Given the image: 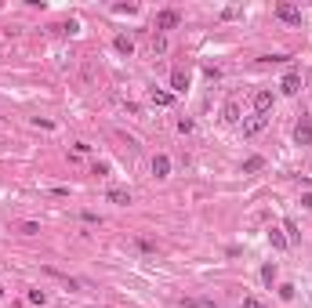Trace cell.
<instances>
[{
	"instance_id": "cell-16",
	"label": "cell",
	"mask_w": 312,
	"mask_h": 308,
	"mask_svg": "<svg viewBox=\"0 0 312 308\" xmlns=\"http://www.w3.org/2000/svg\"><path fill=\"white\" fill-rule=\"evenodd\" d=\"M261 66H283V62H290L287 55H265V58H258Z\"/></svg>"
},
{
	"instance_id": "cell-9",
	"label": "cell",
	"mask_w": 312,
	"mask_h": 308,
	"mask_svg": "<svg viewBox=\"0 0 312 308\" xmlns=\"http://www.w3.org/2000/svg\"><path fill=\"white\" fill-rule=\"evenodd\" d=\"M105 199H109V203L127 207V203H131V192H127V189H109V192H105Z\"/></svg>"
},
{
	"instance_id": "cell-24",
	"label": "cell",
	"mask_w": 312,
	"mask_h": 308,
	"mask_svg": "<svg viewBox=\"0 0 312 308\" xmlns=\"http://www.w3.org/2000/svg\"><path fill=\"white\" fill-rule=\"evenodd\" d=\"M22 232H26V236H33V232H40V225H37V221H26V225H22Z\"/></svg>"
},
{
	"instance_id": "cell-8",
	"label": "cell",
	"mask_w": 312,
	"mask_h": 308,
	"mask_svg": "<svg viewBox=\"0 0 312 308\" xmlns=\"http://www.w3.org/2000/svg\"><path fill=\"white\" fill-rule=\"evenodd\" d=\"M152 174L156 178H167L171 174V160L164 156V152H160V156H152Z\"/></svg>"
},
{
	"instance_id": "cell-1",
	"label": "cell",
	"mask_w": 312,
	"mask_h": 308,
	"mask_svg": "<svg viewBox=\"0 0 312 308\" xmlns=\"http://www.w3.org/2000/svg\"><path fill=\"white\" fill-rule=\"evenodd\" d=\"M276 19L279 22H290V26H301V8H294V4H276Z\"/></svg>"
},
{
	"instance_id": "cell-26",
	"label": "cell",
	"mask_w": 312,
	"mask_h": 308,
	"mask_svg": "<svg viewBox=\"0 0 312 308\" xmlns=\"http://www.w3.org/2000/svg\"><path fill=\"white\" fill-rule=\"evenodd\" d=\"M301 207H312V192H305V196H301Z\"/></svg>"
},
{
	"instance_id": "cell-19",
	"label": "cell",
	"mask_w": 312,
	"mask_h": 308,
	"mask_svg": "<svg viewBox=\"0 0 312 308\" xmlns=\"http://www.w3.org/2000/svg\"><path fill=\"white\" fill-rule=\"evenodd\" d=\"M261 279L272 283V279H276V265H265V268H261Z\"/></svg>"
},
{
	"instance_id": "cell-4",
	"label": "cell",
	"mask_w": 312,
	"mask_h": 308,
	"mask_svg": "<svg viewBox=\"0 0 312 308\" xmlns=\"http://www.w3.org/2000/svg\"><path fill=\"white\" fill-rule=\"evenodd\" d=\"M178 22H182V15H178V11H171V8L156 15V29H175Z\"/></svg>"
},
{
	"instance_id": "cell-2",
	"label": "cell",
	"mask_w": 312,
	"mask_h": 308,
	"mask_svg": "<svg viewBox=\"0 0 312 308\" xmlns=\"http://www.w3.org/2000/svg\"><path fill=\"white\" fill-rule=\"evenodd\" d=\"M294 142H298V145H312V120L308 116L298 120V127H294Z\"/></svg>"
},
{
	"instance_id": "cell-3",
	"label": "cell",
	"mask_w": 312,
	"mask_h": 308,
	"mask_svg": "<svg viewBox=\"0 0 312 308\" xmlns=\"http://www.w3.org/2000/svg\"><path fill=\"white\" fill-rule=\"evenodd\" d=\"M265 127H269V116H258V113H254L251 120L243 123V138H254V134H261Z\"/></svg>"
},
{
	"instance_id": "cell-6",
	"label": "cell",
	"mask_w": 312,
	"mask_h": 308,
	"mask_svg": "<svg viewBox=\"0 0 312 308\" xmlns=\"http://www.w3.org/2000/svg\"><path fill=\"white\" fill-rule=\"evenodd\" d=\"M279 91H283V95H298V91H301V76L298 73H287L283 80H279Z\"/></svg>"
},
{
	"instance_id": "cell-13",
	"label": "cell",
	"mask_w": 312,
	"mask_h": 308,
	"mask_svg": "<svg viewBox=\"0 0 312 308\" xmlns=\"http://www.w3.org/2000/svg\"><path fill=\"white\" fill-rule=\"evenodd\" d=\"M269 243L276 246V250H287V246H290V239H287L283 232H276V228H272V232H269Z\"/></svg>"
},
{
	"instance_id": "cell-21",
	"label": "cell",
	"mask_w": 312,
	"mask_h": 308,
	"mask_svg": "<svg viewBox=\"0 0 312 308\" xmlns=\"http://www.w3.org/2000/svg\"><path fill=\"white\" fill-rule=\"evenodd\" d=\"M279 297H283V301H294V286L283 283V286H279Z\"/></svg>"
},
{
	"instance_id": "cell-25",
	"label": "cell",
	"mask_w": 312,
	"mask_h": 308,
	"mask_svg": "<svg viewBox=\"0 0 312 308\" xmlns=\"http://www.w3.org/2000/svg\"><path fill=\"white\" fill-rule=\"evenodd\" d=\"M204 73L211 76V80H218V76H222V69H218V66H204Z\"/></svg>"
},
{
	"instance_id": "cell-5",
	"label": "cell",
	"mask_w": 312,
	"mask_h": 308,
	"mask_svg": "<svg viewBox=\"0 0 312 308\" xmlns=\"http://www.w3.org/2000/svg\"><path fill=\"white\" fill-rule=\"evenodd\" d=\"M269 109H272V91H258V95H254V113L269 116Z\"/></svg>"
},
{
	"instance_id": "cell-22",
	"label": "cell",
	"mask_w": 312,
	"mask_h": 308,
	"mask_svg": "<svg viewBox=\"0 0 312 308\" xmlns=\"http://www.w3.org/2000/svg\"><path fill=\"white\" fill-rule=\"evenodd\" d=\"M113 11H116V15H134V11H138V8H134V4H116V8H113Z\"/></svg>"
},
{
	"instance_id": "cell-7",
	"label": "cell",
	"mask_w": 312,
	"mask_h": 308,
	"mask_svg": "<svg viewBox=\"0 0 312 308\" xmlns=\"http://www.w3.org/2000/svg\"><path fill=\"white\" fill-rule=\"evenodd\" d=\"M185 87H189V73L175 69V73H171V91H175V95H185Z\"/></svg>"
},
{
	"instance_id": "cell-12",
	"label": "cell",
	"mask_w": 312,
	"mask_h": 308,
	"mask_svg": "<svg viewBox=\"0 0 312 308\" xmlns=\"http://www.w3.org/2000/svg\"><path fill=\"white\" fill-rule=\"evenodd\" d=\"M222 116H225V123H236L240 120V102H225V113Z\"/></svg>"
},
{
	"instance_id": "cell-14",
	"label": "cell",
	"mask_w": 312,
	"mask_h": 308,
	"mask_svg": "<svg viewBox=\"0 0 312 308\" xmlns=\"http://www.w3.org/2000/svg\"><path fill=\"white\" fill-rule=\"evenodd\" d=\"M182 304H185V308H218V304H214V301H207V297H185Z\"/></svg>"
},
{
	"instance_id": "cell-20",
	"label": "cell",
	"mask_w": 312,
	"mask_h": 308,
	"mask_svg": "<svg viewBox=\"0 0 312 308\" xmlns=\"http://www.w3.org/2000/svg\"><path fill=\"white\" fill-rule=\"evenodd\" d=\"M29 301H33V304H44V301H48V294H44V290H29Z\"/></svg>"
},
{
	"instance_id": "cell-17",
	"label": "cell",
	"mask_w": 312,
	"mask_h": 308,
	"mask_svg": "<svg viewBox=\"0 0 312 308\" xmlns=\"http://www.w3.org/2000/svg\"><path fill=\"white\" fill-rule=\"evenodd\" d=\"M283 232H287V239H290V243H298V239H301V232L294 228V221H287V225H283Z\"/></svg>"
},
{
	"instance_id": "cell-10",
	"label": "cell",
	"mask_w": 312,
	"mask_h": 308,
	"mask_svg": "<svg viewBox=\"0 0 312 308\" xmlns=\"http://www.w3.org/2000/svg\"><path fill=\"white\" fill-rule=\"evenodd\" d=\"M149 98H152L156 105H171V102H175V95H171V91H156V87L149 91Z\"/></svg>"
},
{
	"instance_id": "cell-18",
	"label": "cell",
	"mask_w": 312,
	"mask_h": 308,
	"mask_svg": "<svg viewBox=\"0 0 312 308\" xmlns=\"http://www.w3.org/2000/svg\"><path fill=\"white\" fill-rule=\"evenodd\" d=\"M240 308H265V304H261V301H258V297H251V294H247V297H243V301H240Z\"/></svg>"
},
{
	"instance_id": "cell-15",
	"label": "cell",
	"mask_w": 312,
	"mask_h": 308,
	"mask_svg": "<svg viewBox=\"0 0 312 308\" xmlns=\"http://www.w3.org/2000/svg\"><path fill=\"white\" fill-rule=\"evenodd\" d=\"M261 167H265V160L261 156H251V160L243 163V174H254V171H261Z\"/></svg>"
},
{
	"instance_id": "cell-23",
	"label": "cell",
	"mask_w": 312,
	"mask_h": 308,
	"mask_svg": "<svg viewBox=\"0 0 312 308\" xmlns=\"http://www.w3.org/2000/svg\"><path fill=\"white\" fill-rule=\"evenodd\" d=\"M152 51L164 55V51H167V40H164V37H152Z\"/></svg>"
},
{
	"instance_id": "cell-27",
	"label": "cell",
	"mask_w": 312,
	"mask_h": 308,
	"mask_svg": "<svg viewBox=\"0 0 312 308\" xmlns=\"http://www.w3.org/2000/svg\"><path fill=\"white\" fill-rule=\"evenodd\" d=\"M0 301H4V286H0Z\"/></svg>"
},
{
	"instance_id": "cell-11",
	"label": "cell",
	"mask_w": 312,
	"mask_h": 308,
	"mask_svg": "<svg viewBox=\"0 0 312 308\" xmlns=\"http://www.w3.org/2000/svg\"><path fill=\"white\" fill-rule=\"evenodd\" d=\"M113 48H116L120 55H131V51H134V40H131V37H116V40H113Z\"/></svg>"
}]
</instances>
